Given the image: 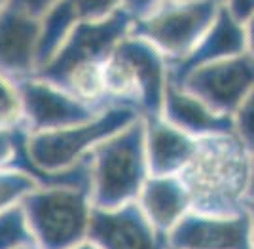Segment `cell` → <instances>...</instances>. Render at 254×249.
<instances>
[{
  "label": "cell",
  "mask_w": 254,
  "mask_h": 249,
  "mask_svg": "<svg viewBox=\"0 0 254 249\" xmlns=\"http://www.w3.org/2000/svg\"><path fill=\"white\" fill-rule=\"evenodd\" d=\"M131 25L133 17L124 8L105 19L78 25L34 75L63 87L85 105L105 110V63Z\"/></svg>",
  "instance_id": "cell-1"
},
{
  "label": "cell",
  "mask_w": 254,
  "mask_h": 249,
  "mask_svg": "<svg viewBox=\"0 0 254 249\" xmlns=\"http://www.w3.org/2000/svg\"><path fill=\"white\" fill-rule=\"evenodd\" d=\"M251 149L235 133L199 137L179 179L190 196L191 211L233 215L249 207L247 186Z\"/></svg>",
  "instance_id": "cell-2"
},
{
  "label": "cell",
  "mask_w": 254,
  "mask_h": 249,
  "mask_svg": "<svg viewBox=\"0 0 254 249\" xmlns=\"http://www.w3.org/2000/svg\"><path fill=\"white\" fill-rule=\"evenodd\" d=\"M169 84V61L144 38L127 33L105 63L108 107L135 110L140 118L159 116Z\"/></svg>",
  "instance_id": "cell-3"
},
{
  "label": "cell",
  "mask_w": 254,
  "mask_h": 249,
  "mask_svg": "<svg viewBox=\"0 0 254 249\" xmlns=\"http://www.w3.org/2000/svg\"><path fill=\"white\" fill-rule=\"evenodd\" d=\"M91 202L95 207H118L135 202L150 177L144 122L138 116L99 143L89 156Z\"/></svg>",
  "instance_id": "cell-4"
},
{
  "label": "cell",
  "mask_w": 254,
  "mask_h": 249,
  "mask_svg": "<svg viewBox=\"0 0 254 249\" xmlns=\"http://www.w3.org/2000/svg\"><path fill=\"white\" fill-rule=\"evenodd\" d=\"M21 207L42 249H68L87 240L93 211L89 186H36Z\"/></svg>",
  "instance_id": "cell-5"
},
{
  "label": "cell",
  "mask_w": 254,
  "mask_h": 249,
  "mask_svg": "<svg viewBox=\"0 0 254 249\" xmlns=\"http://www.w3.org/2000/svg\"><path fill=\"white\" fill-rule=\"evenodd\" d=\"M220 4L216 0H175L133 19L129 33L144 38L167 57L179 61L193 50L211 27Z\"/></svg>",
  "instance_id": "cell-6"
},
{
  "label": "cell",
  "mask_w": 254,
  "mask_h": 249,
  "mask_svg": "<svg viewBox=\"0 0 254 249\" xmlns=\"http://www.w3.org/2000/svg\"><path fill=\"white\" fill-rule=\"evenodd\" d=\"M175 84L184 86L214 110L233 116L254 86V54L245 52L197 67Z\"/></svg>",
  "instance_id": "cell-7"
},
{
  "label": "cell",
  "mask_w": 254,
  "mask_h": 249,
  "mask_svg": "<svg viewBox=\"0 0 254 249\" xmlns=\"http://www.w3.org/2000/svg\"><path fill=\"white\" fill-rule=\"evenodd\" d=\"M17 86L23 105V130L27 133L61 130L101 112L36 75L17 80Z\"/></svg>",
  "instance_id": "cell-8"
},
{
  "label": "cell",
  "mask_w": 254,
  "mask_h": 249,
  "mask_svg": "<svg viewBox=\"0 0 254 249\" xmlns=\"http://www.w3.org/2000/svg\"><path fill=\"white\" fill-rule=\"evenodd\" d=\"M87 240L99 249H171L167 234L159 232L137 202L91 211Z\"/></svg>",
  "instance_id": "cell-9"
},
{
  "label": "cell",
  "mask_w": 254,
  "mask_h": 249,
  "mask_svg": "<svg viewBox=\"0 0 254 249\" xmlns=\"http://www.w3.org/2000/svg\"><path fill=\"white\" fill-rule=\"evenodd\" d=\"M171 249H253L249 207L233 215L190 211L167 234Z\"/></svg>",
  "instance_id": "cell-10"
},
{
  "label": "cell",
  "mask_w": 254,
  "mask_h": 249,
  "mask_svg": "<svg viewBox=\"0 0 254 249\" xmlns=\"http://www.w3.org/2000/svg\"><path fill=\"white\" fill-rule=\"evenodd\" d=\"M245 52H249L247 25L239 21L224 4H220L211 27L205 31L199 42L193 46V50L179 61L169 63V80L180 82L184 76L197 67L222 61V59L245 54Z\"/></svg>",
  "instance_id": "cell-11"
},
{
  "label": "cell",
  "mask_w": 254,
  "mask_h": 249,
  "mask_svg": "<svg viewBox=\"0 0 254 249\" xmlns=\"http://www.w3.org/2000/svg\"><path fill=\"white\" fill-rule=\"evenodd\" d=\"M40 19L6 4L0 10V75L13 80L32 76L38 69Z\"/></svg>",
  "instance_id": "cell-12"
},
{
  "label": "cell",
  "mask_w": 254,
  "mask_h": 249,
  "mask_svg": "<svg viewBox=\"0 0 254 249\" xmlns=\"http://www.w3.org/2000/svg\"><path fill=\"white\" fill-rule=\"evenodd\" d=\"M122 8V0H59L40 19L38 69L61 46L66 34L82 23H93ZM36 69V71H38Z\"/></svg>",
  "instance_id": "cell-13"
},
{
  "label": "cell",
  "mask_w": 254,
  "mask_h": 249,
  "mask_svg": "<svg viewBox=\"0 0 254 249\" xmlns=\"http://www.w3.org/2000/svg\"><path fill=\"white\" fill-rule=\"evenodd\" d=\"M161 116L191 137H209L235 131L233 116L222 114L193 95L184 86L171 82L165 89Z\"/></svg>",
  "instance_id": "cell-14"
},
{
  "label": "cell",
  "mask_w": 254,
  "mask_h": 249,
  "mask_svg": "<svg viewBox=\"0 0 254 249\" xmlns=\"http://www.w3.org/2000/svg\"><path fill=\"white\" fill-rule=\"evenodd\" d=\"M142 122L150 175H179L195 151L197 137L179 130L161 114L146 116Z\"/></svg>",
  "instance_id": "cell-15"
},
{
  "label": "cell",
  "mask_w": 254,
  "mask_h": 249,
  "mask_svg": "<svg viewBox=\"0 0 254 249\" xmlns=\"http://www.w3.org/2000/svg\"><path fill=\"white\" fill-rule=\"evenodd\" d=\"M135 202L163 234H169L191 211L190 196L179 175H150Z\"/></svg>",
  "instance_id": "cell-16"
},
{
  "label": "cell",
  "mask_w": 254,
  "mask_h": 249,
  "mask_svg": "<svg viewBox=\"0 0 254 249\" xmlns=\"http://www.w3.org/2000/svg\"><path fill=\"white\" fill-rule=\"evenodd\" d=\"M27 244H36V240L19 202L0 211V249H17Z\"/></svg>",
  "instance_id": "cell-17"
},
{
  "label": "cell",
  "mask_w": 254,
  "mask_h": 249,
  "mask_svg": "<svg viewBox=\"0 0 254 249\" xmlns=\"http://www.w3.org/2000/svg\"><path fill=\"white\" fill-rule=\"evenodd\" d=\"M0 128H23V105L17 80L0 75Z\"/></svg>",
  "instance_id": "cell-18"
},
{
  "label": "cell",
  "mask_w": 254,
  "mask_h": 249,
  "mask_svg": "<svg viewBox=\"0 0 254 249\" xmlns=\"http://www.w3.org/2000/svg\"><path fill=\"white\" fill-rule=\"evenodd\" d=\"M38 184L19 169H0V211L19 204Z\"/></svg>",
  "instance_id": "cell-19"
},
{
  "label": "cell",
  "mask_w": 254,
  "mask_h": 249,
  "mask_svg": "<svg viewBox=\"0 0 254 249\" xmlns=\"http://www.w3.org/2000/svg\"><path fill=\"white\" fill-rule=\"evenodd\" d=\"M233 122H235V133L253 151L254 149V86L247 93L243 103L239 105L237 112L233 114Z\"/></svg>",
  "instance_id": "cell-20"
},
{
  "label": "cell",
  "mask_w": 254,
  "mask_h": 249,
  "mask_svg": "<svg viewBox=\"0 0 254 249\" xmlns=\"http://www.w3.org/2000/svg\"><path fill=\"white\" fill-rule=\"evenodd\" d=\"M23 135H25L23 128H13V130L0 128V169L11 167L19 151Z\"/></svg>",
  "instance_id": "cell-21"
},
{
  "label": "cell",
  "mask_w": 254,
  "mask_h": 249,
  "mask_svg": "<svg viewBox=\"0 0 254 249\" xmlns=\"http://www.w3.org/2000/svg\"><path fill=\"white\" fill-rule=\"evenodd\" d=\"M55 2H59V0H8L10 6L29 13V15L36 17V19H42Z\"/></svg>",
  "instance_id": "cell-22"
},
{
  "label": "cell",
  "mask_w": 254,
  "mask_h": 249,
  "mask_svg": "<svg viewBox=\"0 0 254 249\" xmlns=\"http://www.w3.org/2000/svg\"><path fill=\"white\" fill-rule=\"evenodd\" d=\"M167 2H175V0H122V8H124L133 19H137V17L148 13V11H152L154 8H159V6L167 4Z\"/></svg>",
  "instance_id": "cell-23"
},
{
  "label": "cell",
  "mask_w": 254,
  "mask_h": 249,
  "mask_svg": "<svg viewBox=\"0 0 254 249\" xmlns=\"http://www.w3.org/2000/svg\"><path fill=\"white\" fill-rule=\"evenodd\" d=\"M224 6L243 23H247L254 15V0H226Z\"/></svg>",
  "instance_id": "cell-24"
},
{
  "label": "cell",
  "mask_w": 254,
  "mask_h": 249,
  "mask_svg": "<svg viewBox=\"0 0 254 249\" xmlns=\"http://www.w3.org/2000/svg\"><path fill=\"white\" fill-rule=\"evenodd\" d=\"M247 202L254 206V149L251 151V169H249V186H247Z\"/></svg>",
  "instance_id": "cell-25"
},
{
  "label": "cell",
  "mask_w": 254,
  "mask_h": 249,
  "mask_svg": "<svg viewBox=\"0 0 254 249\" xmlns=\"http://www.w3.org/2000/svg\"><path fill=\"white\" fill-rule=\"evenodd\" d=\"M245 25H247V34H249V52L254 54V15Z\"/></svg>",
  "instance_id": "cell-26"
},
{
  "label": "cell",
  "mask_w": 254,
  "mask_h": 249,
  "mask_svg": "<svg viewBox=\"0 0 254 249\" xmlns=\"http://www.w3.org/2000/svg\"><path fill=\"white\" fill-rule=\"evenodd\" d=\"M68 249H99V248H97L91 240H84V242H80V244H76V246H72V248Z\"/></svg>",
  "instance_id": "cell-27"
},
{
  "label": "cell",
  "mask_w": 254,
  "mask_h": 249,
  "mask_svg": "<svg viewBox=\"0 0 254 249\" xmlns=\"http://www.w3.org/2000/svg\"><path fill=\"white\" fill-rule=\"evenodd\" d=\"M249 213H251V225H253V249H254V206H249Z\"/></svg>",
  "instance_id": "cell-28"
},
{
  "label": "cell",
  "mask_w": 254,
  "mask_h": 249,
  "mask_svg": "<svg viewBox=\"0 0 254 249\" xmlns=\"http://www.w3.org/2000/svg\"><path fill=\"white\" fill-rule=\"evenodd\" d=\"M17 249H42L38 244H27V246H21V248H17Z\"/></svg>",
  "instance_id": "cell-29"
},
{
  "label": "cell",
  "mask_w": 254,
  "mask_h": 249,
  "mask_svg": "<svg viewBox=\"0 0 254 249\" xmlns=\"http://www.w3.org/2000/svg\"><path fill=\"white\" fill-rule=\"evenodd\" d=\"M6 4H8V0H0V10H2V8L6 6Z\"/></svg>",
  "instance_id": "cell-30"
},
{
  "label": "cell",
  "mask_w": 254,
  "mask_h": 249,
  "mask_svg": "<svg viewBox=\"0 0 254 249\" xmlns=\"http://www.w3.org/2000/svg\"><path fill=\"white\" fill-rule=\"evenodd\" d=\"M216 2H218V4H226V0H216Z\"/></svg>",
  "instance_id": "cell-31"
}]
</instances>
